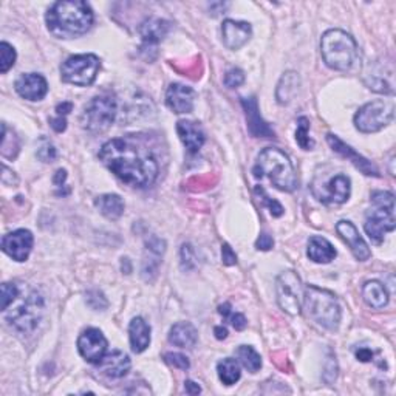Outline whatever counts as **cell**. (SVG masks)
I'll return each instance as SVG.
<instances>
[{
	"instance_id": "obj_17",
	"label": "cell",
	"mask_w": 396,
	"mask_h": 396,
	"mask_svg": "<svg viewBox=\"0 0 396 396\" xmlns=\"http://www.w3.org/2000/svg\"><path fill=\"white\" fill-rule=\"evenodd\" d=\"M241 106H244L245 115H246V123H248V131L256 138H274L272 128L265 123L260 112H258V104L254 96L251 98H241Z\"/></svg>"
},
{
	"instance_id": "obj_7",
	"label": "cell",
	"mask_w": 396,
	"mask_h": 396,
	"mask_svg": "<svg viewBox=\"0 0 396 396\" xmlns=\"http://www.w3.org/2000/svg\"><path fill=\"white\" fill-rule=\"evenodd\" d=\"M44 311L45 301L42 294L37 293L36 289H31L10 313H6V320L16 331L25 335L37 328L44 318Z\"/></svg>"
},
{
	"instance_id": "obj_38",
	"label": "cell",
	"mask_w": 396,
	"mask_h": 396,
	"mask_svg": "<svg viewBox=\"0 0 396 396\" xmlns=\"http://www.w3.org/2000/svg\"><path fill=\"white\" fill-rule=\"evenodd\" d=\"M256 192H257V193H260L263 205L270 209V212H271L274 217H280V215H284V208H282V205L279 203V201L272 200L271 197L266 196V192H265L262 188H258V186L256 188Z\"/></svg>"
},
{
	"instance_id": "obj_43",
	"label": "cell",
	"mask_w": 396,
	"mask_h": 396,
	"mask_svg": "<svg viewBox=\"0 0 396 396\" xmlns=\"http://www.w3.org/2000/svg\"><path fill=\"white\" fill-rule=\"evenodd\" d=\"M229 322L232 324V327L236 328V330H239V331L245 330L246 325H248V320H246V318L241 313H231Z\"/></svg>"
},
{
	"instance_id": "obj_44",
	"label": "cell",
	"mask_w": 396,
	"mask_h": 396,
	"mask_svg": "<svg viewBox=\"0 0 396 396\" xmlns=\"http://www.w3.org/2000/svg\"><path fill=\"white\" fill-rule=\"evenodd\" d=\"M50 124H52L54 132L61 133V132H64L67 128V119L64 118V116H56V118L50 119Z\"/></svg>"
},
{
	"instance_id": "obj_2",
	"label": "cell",
	"mask_w": 396,
	"mask_h": 396,
	"mask_svg": "<svg viewBox=\"0 0 396 396\" xmlns=\"http://www.w3.org/2000/svg\"><path fill=\"white\" fill-rule=\"evenodd\" d=\"M95 20L93 10L85 2H56L47 11L48 31L59 39H73L85 35Z\"/></svg>"
},
{
	"instance_id": "obj_11",
	"label": "cell",
	"mask_w": 396,
	"mask_h": 396,
	"mask_svg": "<svg viewBox=\"0 0 396 396\" xmlns=\"http://www.w3.org/2000/svg\"><path fill=\"white\" fill-rule=\"evenodd\" d=\"M304 291L302 280L294 271L282 272L276 280L277 304L291 316L301 314L304 306Z\"/></svg>"
},
{
	"instance_id": "obj_21",
	"label": "cell",
	"mask_w": 396,
	"mask_h": 396,
	"mask_svg": "<svg viewBox=\"0 0 396 396\" xmlns=\"http://www.w3.org/2000/svg\"><path fill=\"white\" fill-rule=\"evenodd\" d=\"M176 133H179L181 143L186 145V149L189 152H198L206 141V135L203 132V128L198 123H193V121H179L176 123Z\"/></svg>"
},
{
	"instance_id": "obj_10",
	"label": "cell",
	"mask_w": 396,
	"mask_h": 396,
	"mask_svg": "<svg viewBox=\"0 0 396 396\" xmlns=\"http://www.w3.org/2000/svg\"><path fill=\"white\" fill-rule=\"evenodd\" d=\"M395 115L393 102L389 101H371L361 107L354 115V126L362 133H373L381 131L385 126L392 123Z\"/></svg>"
},
{
	"instance_id": "obj_37",
	"label": "cell",
	"mask_w": 396,
	"mask_h": 396,
	"mask_svg": "<svg viewBox=\"0 0 396 396\" xmlns=\"http://www.w3.org/2000/svg\"><path fill=\"white\" fill-rule=\"evenodd\" d=\"M245 83V73L240 68H231L224 75V85L229 88H237Z\"/></svg>"
},
{
	"instance_id": "obj_23",
	"label": "cell",
	"mask_w": 396,
	"mask_h": 396,
	"mask_svg": "<svg viewBox=\"0 0 396 396\" xmlns=\"http://www.w3.org/2000/svg\"><path fill=\"white\" fill-rule=\"evenodd\" d=\"M169 30H171V23L167 20L163 19H158V18H150V19H145L141 27H140V35L143 37V42L144 45H157L160 44L161 40H163Z\"/></svg>"
},
{
	"instance_id": "obj_1",
	"label": "cell",
	"mask_w": 396,
	"mask_h": 396,
	"mask_svg": "<svg viewBox=\"0 0 396 396\" xmlns=\"http://www.w3.org/2000/svg\"><path fill=\"white\" fill-rule=\"evenodd\" d=\"M100 158L112 174L133 188H149L158 176V163L152 152L124 138L110 140L101 148Z\"/></svg>"
},
{
	"instance_id": "obj_50",
	"label": "cell",
	"mask_w": 396,
	"mask_h": 396,
	"mask_svg": "<svg viewBox=\"0 0 396 396\" xmlns=\"http://www.w3.org/2000/svg\"><path fill=\"white\" fill-rule=\"evenodd\" d=\"M218 313H220L223 318H229V316H231V313H232V311H231V304L226 302V304L218 306Z\"/></svg>"
},
{
	"instance_id": "obj_26",
	"label": "cell",
	"mask_w": 396,
	"mask_h": 396,
	"mask_svg": "<svg viewBox=\"0 0 396 396\" xmlns=\"http://www.w3.org/2000/svg\"><path fill=\"white\" fill-rule=\"evenodd\" d=\"M306 256H308L310 260H313L314 263H330L331 260H335L336 249L327 239L314 236L308 240Z\"/></svg>"
},
{
	"instance_id": "obj_41",
	"label": "cell",
	"mask_w": 396,
	"mask_h": 396,
	"mask_svg": "<svg viewBox=\"0 0 396 396\" xmlns=\"http://www.w3.org/2000/svg\"><path fill=\"white\" fill-rule=\"evenodd\" d=\"M272 246H274L272 237L270 236V234L262 232L260 237H258L256 241V248L258 249V251H270Z\"/></svg>"
},
{
	"instance_id": "obj_6",
	"label": "cell",
	"mask_w": 396,
	"mask_h": 396,
	"mask_svg": "<svg viewBox=\"0 0 396 396\" xmlns=\"http://www.w3.org/2000/svg\"><path fill=\"white\" fill-rule=\"evenodd\" d=\"M371 209L364 224L367 236L376 245H381L387 232L395 229V196L390 192L376 191L371 193Z\"/></svg>"
},
{
	"instance_id": "obj_34",
	"label": "cell",
	"mask_w": 396,
	"mask_h": 396,
	"mask_svg": "<svg viewBox=\"0 0 396 396\" xmlns=\"http://www.w3.org/2000/svg\"><path fill=\"white\" fill-rule=\"evenodd\" d=\"M85 302H87L88 306H90L92 310H96V311H104V310L107 308V305H109L107 299L104 297V294L98 289L88 291V293L85 294Z\"/></svg>"
},
{
	"instance_id": "obj_24",
	"label": "cell",
	"mask_w": 396,
	"mask_h": 396,
	"mask_svg": "<svg viewBox=\"0 0 396 396\" xmlns=\"http://www.w3.org/2000/svg\"><path fill=\"white\" fill-rule=\"evenodd\" d=\"M128 339L135 353H143L150 345V327L143 318H133L128 325Z\"/></svg>"
},
{
	"instance_id": "obj_36",
	"label": "cell",
	"mask_w": 396,
	"mask_h": 396,
	"mask_svg": "<svg viewBox=\"0 0 396 396\" xmlns=\"http://www.w3.org/2000/svg\"><path fill=\"white\" fill-rule=\"evenodd\" d=\"M40 143L42 144H40L37 149V158L42 160L44 163H52V161H54L56 157H58V152H56L54 145L48 140L42 138L40 140Z\"/></svg>"
},
{
	"instance_id": "obj_40",
	"label": "cell",
	"mask_w": 396,
	"mask_h": 396,
	"mask_svg": "<svg viewBox=\"0 0 396 396\" xmlns=\"http://www.w3.org/2000/svg\"><path fill=\"white\" fill-rule=\"evenodd\" d=\"M196 260H193V249L191 245H183L181 248V265L183 268L191 270Z\"/></svg>"
},
{
	"instance_id": "obj_25",
	"label": "cell",
	"mask_w": 396,
	"mask_h": 396,
	"mask_svg": "<svg viewBox=\"0 0 396 396\" xmlns=\"http://www.w3.org/2000/svg\"><path fill=\"white\" fill-rule=\"evenodd\" d=\"M169 341L180 349H192L198 341V331L191 322H179L169 331Z\"/></svg>"
},
{
	"instance_id": "obj_3",
	"label": "cell",
	"mask_w": 396,
	"mask_h": 396,
	"mask_svg": "<svg viewBox=\"0 0 396 396\" xmlns=\"http://www.w3.org/2000/svg\"><path fill=\"white\" fill-rule=\"evenodd\" d=\"M256 179H268L279 191L293 192L297 188V176L293 163L285 152L268 148L260 152L253 169Z\"/></svg>"
},
{
	"instance_id": "obj_39",
	"label": "cell",
	"mask_w": 396,
	"mask_h": 396,
	"mask_svg": "<svg viewBox=\"0 0 396 396\" xmlns=\"http://www.w3.org/2000/svg\"><path fill=\"white\" fill-rule=\"evenodd\" d=\"M164 361L169 364V366H172L179 370H189L191 367L189 359L181 353H166Z\"/></svg>"
},
{
	"instance_id": "obj_33",
	"label": "cell",
	"mask_w": 396,
	"mask_h": 396,
	"mask_svg": "<svg viewBox=\"0 0 396 396\" xmlns=\"http://www.w3.org/2000/svg\"><path fill=\"white\" fill-rule=\"evenodd\" d=\"M16 58H18V54L10 44H0V73H6L10 70L16 64Z\"/></svg>"
},
{
	"instance_id": "obj_13",
	"label": "cell",
	"mask_w": 396,
	"mask_h": 396,
	"mask_svg": "<svg viewBox=\"0 0 396 396\" xmlns=\"http://www.w3.org/2000/svg\"><path fill=\"white\" fill-rule=\"evenodd\" d=\"M314 196L327 205H342L349 201L352 193V181L347 175L337 174L327 181L325 186H320V191H313Z\"/></svg>"
},
{
	"instance_id": "obj_49",
	"label": "cell",
	"mask_w": 396,
	"mask_h": 396,
	"mask_svg": "<svg viewBox=\"0 0 396 396\" xmlns=\"http://www.w3.org/2000/svg\"><path fill=\"white\" fill-rule=\"evenodd\" d=\"M214 333H215V337L218 339V341H223V339L228 337V330H226V327H223V325L215 327Z\"/></svg>"
},
{
	"instance_id": "obj_27",
	"label": "cell",
	"mask_w": 396,
	"mask_h": 396,
	"mask_svg": "<svg viewBox=\"0 0 396 396\" xmlns=\"http://www.w3.org/2000/svg\"><path fill=\"white\" fill-rule=\"evenodd\" d=\"M362 297L368 306L381 310L389 304V291L378 280H370L362 288Z\"/></svg>"
},
{
	"instance_id": "obj_9",
	"label": "cell",
	"mask_w": 396,
	"mask_h": 396,
	"mask_svg": "<svg viewBox=\"0 0 396 396\" xmlns=\"http://www.w3.org/2000/svg\"><path fill=\"white\" fill-rule=\"evenodd\" d=\"M100 68L101 61L96 54L70 56L61 66V78L67 84L88 87L95 83Z\"/></svg>"
},
{
	"instance_id": "obj_4",
	"label": "cell",
	"mask_w": 396,
	"mask_h": 396,
	"mask_svg": "<svg viewBox=\"0 0 396 396\" xmlns=\"http://www.w3.org/2000/svg\"><path fill=\"white\" fill-rule=\"evenodd\" d=\"M320 52L327 66L337 71H350L359 62L356 40L342 30H328L322 36Z\"/></svg>"
},
{
	"instance_id": "obj_45",
	"label": "cell",
	"mask_w": 396,
	"mask_h": 396,
	"mask_svg": "<svg viewBox=\"0 0 396 396\" xmlns=\"http://www.w3.org/2000/svg\"><path fill=\"white\" fill-rule=\"evenodd\" d=\"M71 110H73V104L71 102L58 104V106H56V116H64V118H66Z\"/></svg>"
},
{
	"instance_id": "obj_20",
	"label": "cell",
	"mask_w": 396,
	"mask_h": 396,
	"mask_svg": "<svg viewBox=\"0 0 396 396\" xmlns=\"http://www.w3.org/2000/svg\"><path fill=\"white\" fill-rule=\"evenodd\" d=\"M193 100H196V93L191 87L183 84H171L166 92L167 107L179 115L192 112Z\"/></svg>"
},
{
	"instance_id": "obj_48",
	"label": "cell",
	"mask_w": 396,
	"mask_h": 396,
	"mask_svg": "<svg viewBox=\"0 0 396 396\" xmlns=\"http://www.w3.org/2000/svg\"><path fill=\"white\" fill-rule=\"evenodd\" d=\"M67 180V171L66 169H59L58 172L54 175V184L56 186H62V183Z\"/></svg>"
},
{
	"instance_id": "obj_16",
	"label": "cell",
	"mask_w": 396,
	"mask_h": 396,
	"mask_svg": "<svg viewBox=\"0 0 396 396\" xmlns=\"http://www.w3.org/2000/svg\"><path fill=\"white\" fill-rule=\"evenodd\" d=\"M336 231H337L339 236H341V239L345 241V244L350 246L353 256L356 257L359 262L368 260L370 256H371L370 248L366 244V240L361 237V234L356 229V226H354L349 220H341L336 224Z\"/></svg>"
},
{
	"instance_id": "obj_28",
	"label": "cell",
	"mask_w": 396,
	"mask_h": 396,
	"mask_svg": "<svg viewBox=\"0 0 396 396\" xmlns=\"http://www.w3.org/2000/svg\"><path fill=\"white\" fill-rule=\"evenodd\" d=\"M96 208L100 209V212L110 218V220H118V218L124 214V201L116 193H106L101 196L95 201Z\"/></svg>"
},
{
	"instance_id": "obj_15",
	"label": "cell",
	"mask_w": 396,
	"mask_h": 396,
	"mask_svg": "<svg viewBox=\"0 0 396 396\" xmlns=\"http://www.w3.org/2000/svg\"><path fill=\"white\" fill-rule=\"evenodd\" d=\"M327 143L330 144V148L333 149L335 152H337L339 155H342L345 157L347 160L350 161V163L359 169V171L364 174V175H367V176H379V171L378 169L371 164V161H368L367 158H364L362 155H359V153L352 149L350 145H347L339 136L333 135V133H328L327 135Z\"/></svg>"
},
{
	"instance_id": "obj_32",
	"label": "cell",
	"mask_w": 396,
	"mask_h": 396,
	"mask_svg": "<svg viewBox=\"0 0 396 396\" xmlns=\"http://www.w3.org/2000/svg\"><path fill=\"white\" fill-rule=\"evenodd\" d=\"M310 121L308 118H299L297 119V131H296V141L304 150H311L314 141L310 138Z\"/></svg>"
},
{
	"instance_id": "obj_42",
	"label": "cell",
	"mask_w": 396,
	"mask_h": 396,
	"mask_svg": "<svg viewBox=\"0 0 396 396\" xmlns=\"http://www.w3.org/2000/svg\"><path fill=\"white\" fill-rule=\"evenodd\" d=\"M222 260L226 266H232L237 263V256L232 251V248L228 244H224L222 246Z\"/></svg>"
},
{
	"instance_id": "obj_19",
	"label": "cell",
	"mask_w": 396,
	"mask_h": 396,
	"mask_svg": "<svg viewBox=\"0 0 396 396\" xmlns=\"http://www.w3.org/2000/svg\"><path fill=\"white\" fill-rule=\"evenodd\" d=\"M253 28L248 22H237V20H224L222 25V39L226 48L229 50H240L249 39H251Z\"/></svg>"
},
{
	"instance_id": "obj_18",
	"label": "cell",
	"mask_w": 396,
	"mask_h": 396,
	"mask_svg": "<svg viewBox=\"0 0 396 396\" xmlns=\"http://www.w3.org/2000/svg\"><path fill=\"white\" fill-rule=\"evenodd\" d=\"M16 92H18L23 100L28 101H40L45 98L48 93L47 79L39 75V73H27L22 75L14 84Z\"/></svg>"
},
{
	"instance_id": "obj_30",
	"label": "cell",
	"mask_w": 396,
	"mask_h": 396,
	"mask_svg": "<svg viewBox=\"0 0 396 396\" xmlns=\"http://www.w3.org/2000/svg\"><path fill=\"white\" fill-rule=\"evenodd\" d=\"M297 88H299V76L294 71L285 73L277 85V95H276L277 101L280 104H288L297 93Z\"/></svg>"
},
{
	"instance_id": "obj_31",
	"label": "cell",
	"mask_w": 396,
	"mask_h": 396,
	"mask_svg": "<svg viewBox=\"0 0 396 396\" xmlns=\"http://www.w3.org/2000/svg\"><path fill=\"white\" fill-rule=\"evenodd\" d=\"M236 356L239 358L241 366H244L248 371H251V373H256V371H258V370H260V367H262L260 354H258L253 349V347L240 345L239 349L236 350Z\"/></svg>"
},
{
	"instance_id": "obj_46",
	"label": "cell",
	"mask_w": 396,
	"mask_h": 396,
	"mask_svg": "<svg viewBox=\"0 0 396 396\" xmlns=\"http://www.w3.org/2000/svg\"><path fill=\"white\" fill-rule=\"evenodd\" d=\"M356 358L361 362H368V361L373 359V352H371L370 349H359L356 352Z\"/></svg>"
},
{
	"instance_id": "obj_47",
	"label": "cell",
	"mask_w": 396,
	"mask_h": 396,
	"mask_svg": "<svg viewBox=\"0 0 396 396\" xmlns=\"http://www.w3.org/2000/svg\"><path fill=\"white\" fill-rule=\"evenodd\" d=\"M184 390L188 395H198V393H201V387L193 381H186L184 383Z\"/></svg>"
},
{
	"instance_id": "obj_22",
	"label": "cell",
	"mask_w": 396,
	"mask_h": 396,
	"mask_svg": "<svg viewBox=\"0 0 396 396\" xmlns=\"http://www.w3.org/2000/svg\"><path fill=\"white\" fill-rule=\"evenodd\" d=\"M131 367H132L131 358H128L124 352H119V350L106 354L100 362V368L102 370V373L112 379H119L126 376Z\"/></svg>"
},
{
	"instance_id": "obj_35",
	"label": "cell",
	"mask_w": 396,
	"mask_h": 396,
	"mask_svg": "<svg viewBox=\"0 0 396 396\" xmlns=\"http://www.w3.org/2000/svg\"><path fill=\"white\" fill-rule=\"evenodd\" d=\"M20 291L16 284H4L2 285V310L6 311L8 306L13 305L16 299L19 297Z\"/></svg>"
},
{
	"instance_id": "obj_12",
	"label": "cell",
	"mask_w": 396,
	"mask_h": 396,
	"mask_svg": "<svg viewBox=\"0 0 396 396\" xmlns=\"http://www.w3.org/2000/svg\"><path fill=\"white\" fill-rule=\"evenodd\" d=\"M107 339L98 328H87L78 339V350L87 362L100 364L107 354Z\"/></svg>"
},
{
	"instance_id": "obj_14",
	"label": "cell",
	"mask_w": 396,
	"mask_h": 396,
	"mask_svg": "<svg viewBox=\"0 0 396 396\" xmlns=\"http://www.w3.org/2000/svg\"><path fill=\"white\" fill-rule=\"evenodd\" d=\"M35 237L28 229H18L6 234L2 239V249L16 262H25L33 249Z\"/></svg>"
},
{
	"instance_id": "obj_29",
	"label": "cell",
	"mask_w": 396,
	"mask_h": 396,
	"mask_svg": "<svg viewBox=\"0 0 396 396\" xmlns=\"http://www.w3.org/2000/svg\"><path fill=\"white\" fill-rule=\"evenodd\" d=\"M217 373L224 385H234L236 383H239V379L241 376L240 364L236 359L226 358L217 364Z\"/></svg>"
},
{
	"instance_id": "obj_5",
	"label": "cell",
	"mask_w": 396,
	"mask_h": 396,
	"mask_svg": "<svg viewBox=\"0 0 396 396\" xmlns=\"http://www.w3.org/2000/svg\"><path fill=\"white\" fill-rule=\"evenodd\" d=\"M304 306L308 316L327 330H336L341 322V305L333 293L308 285L304 291Z\"/></svg>"
},
{
	"instance_id": "obj_8",
	"label": "cell",
	"mask_w": 396,
	"mask_h": 396,
	"mask_svg": "<svg viewBox=\"0 0 396 396\" xmlns=\"http://www.w3.org/2000/svg\"><path fill=\"white\" fill-rule=\"evenodd\" d=\"M118 113V102L112 95H100L87 104L80 113V126L92 133L106 132Z\"/></svg>"
}]
</instances>
